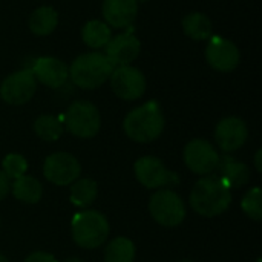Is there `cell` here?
<instances>
[{
    "label": "cell",
    "instance_id": "obj_1",
    "mask_svg": "<svg viewBox=\"0 0 262 262\" xmlns=\"http://www.w3.org/2000/svg\"><path fill=\"white\" fill-rule=\"evenodd\" d=\"M232 203L230 187L218 177L207 175L201 178L190 193L192 209L206 218H215L224 213Z\"/></svg>",
    "mask_w": 262,
    "mask_h": 262
},
{
    "label": "cell",
    "instance_id": "obj_2",
    "mask_svg": "<svg viewBox=\"0 0 262 262\" xmlns=\"http://www.w3.org/2000/svg\"><path fill=\"white\" fill-rule=\"evenodd\" d=\"M126 135L137 143H150L157 140L164 129V115L157 101H147L132 109L123 123Z\"/></svg>",
    "mask_w": 262,
    "mask_h": 262
},
{
    "label": "cell",
    "instance_id": "obj_3",
    "mask_svg": "<svg viewBox=\"0 0 262 262\" xmlns=\"http://www.w3.org/2000/svg\"><path fill=\"white\" fill-rule=\"evenodd\" d=\"M114 64L101 52H88L78 55L71 68L69 77L74 84L81 89H97L109 80Z\"/></svg>",
    "mask_w": 262,
    "mask_h": 262
},
{
    "label": "cell",
    "instance_id": "obj_4",
    "mask_svg": "<svg viewBox=\"0 0 262 262\" xmlns=\"http://www.w3.org/2000/svg\"><path fill=\"white\" fill-rule=\"evenodd\" d=\"M71 233L77 246L83 249L100 247L109 235V223L106 216L97 210L78 212L72 218Z\"/></svg>",
    "mask_w": 262,
    "mask_h": 262
},
{
    "label": "cell",
    "instance_id": "obj_5",
    "mask_svg": "<svg viewBox=\"0 0 262 262\" xmlns=\"http://www.w3.org/2000/svg\"><path fill=\"white\" fill-rule=\"evenodd\" d=\"M66 129L78 138H92L98 134L101 118L91 101H74L64 114Z\"/></svg>",
    "mask_w": 262,
    "mask_h": 262
},
{
    "label": "cell",
    "instance_id": "obj_6",
    "mask_svg": "<svg viewBox=\"0 0 262 262\" xmlns=\"http://www.w3.org/2000/svg\"><path fill=\"white\" fill-rule=\"evenodd\" d=\"M149 210L152 218L164 227H177L186 218L184 201L180 195L169 189H161L152 195Z\"/></svg>",
    "mask_w": 262,
    "mask_h": 262
},
{
    "label": "cell",
    "instance_id": "obj_7",
    "mask_svg": "<svg viewBox=\"0 0 262 262\" xmlns=\"http://www.w3.org/2000/svg\"><path fill=\"white\" fill-rule=\"evenodd\" d=\"M37 89V80L31 69H21L8 75L0 84V95L8 104L20 106L28 103Z\"/></svg>",
    "mask_w": 262,
    "mask_h": 262
},
{
    "label": "cell",
    "instance_id": "obj_8",
    "mask_svg": "<svg viewBox=\"0 0 262 262\" xmlns=\"http://www.w3.org/2000/svg\"><path fill=\"white\" fill-rule=\"evenodd\" d=\"M81 166L78 160L68 152H55L45 160L43 175L55 186H69L78 180Z\"/></svg>",
    "mask_w": 262,
    "mask_h": 262
},
{
    "label": "cell",
    "instance_id": "obj_9",
    "mask_svg": "<svg viewBox=\"0 0 262 262\" xmlns=\"http://www.w3.org/2000/svg\"><path fill=\"white\" fill-rule=\"evenodd\" d=\"M111 88L121 100H137L146 91V78L143 72L130 64L114 68L111 77Z\"/></svg>",
    "mask_w": 262,
    "mask_h": 262
},
{
    "label": "cell",
    "instance_id": "obj_10",
    "mask_svg": "<svg viewBox=\"0 0 262 262\" xmlns=\"http://www.w3.org/2000/svg\"><path fill=\"white\" fill-rule=\"evenodd\" d=\"M184 163L196 175H210L218 167L220 155L212 143L195 138L184 149Z\"/></svg>",
    "mask_w": 262,
    "mask_h": 262
},
{
    "label": "cell",
    "instance_id": "obj_11",
    "mask_svg": "<svg viewBox=\"0 0 262 262\" xmlns=\"http://www.w3.org/2000/svg\"><path fill=\"white\" fill-rule=\"evenodd\" d=\"M135 177L147 189H160L172 184H178L177 173L167 170L160 158L143 157L135 163Z\"/></svg>",
    "mask_w": 262,
    "mask_h": 262
},
{
    "label": "cell",
    "instance_id": "obj_12",
    "mask_svg": "<svg viewBox=\"0 0 262 262\" xmlns=\"http://www.w3.org/2000/svg\"><path fill=\"white\" fill-rule=\"evenodd\" d=\"M206 60L213 69L230 72L239 64L241 55L233 41L220 35H213L209 38V45L206 48Z\"/></svg>",
    "mask_w": 262,
    "mask_h": 262
},
{
    "label": "cell",
    "instance_id": "obj_13",
    "mask_svg": "<svg viewBox=\"0 0 262 262\" xmlns=\"http://www.w3.org/2000/svg\"><path fill=\"white\" fill-rule=\"evenodd\" d=\"M249 137L246 123L238 117L223 118L215 129V140L220 149L226 154L235 152L244 146Z\"/></svg>",
    "mask_w": 262,
    "mask_h": 262
},
{
    "label": "cell",
    "instance_id": "obj_14",
    "mask_svg": "<svg viewBox=\"0 0 262 262\" xmlns=\"http://www.w3.org/2000/svg\"><path fill=\"white\" fill-rule=\"evenodd\" d=\"M104 48H106L104 55L115 68V66L130 64L140 55L141 43L132 34H118L112 37Z\"/></svg>",
    "mask_w": 262,
    "mask_h": 262
},
{
    "label": "cell",
    "instance_id": "obj_15",
    "mask_svg": "<svg viewBox=\"0 0 262 262\" xmlns=\"http://www.w3.org/2000/svg\"><path fill=\"white\" fill-rule=\"evenodd\" d=\"M31 72L34 74L35 80L48 88H60L69 77V68L61 60L54 57L37 58Z\"/></svg>",
    "mask_w": 262,
    "mask_h": 262
},
{
    "label": "cell",
    "instance_id": "obj_16",
    "mask_svg": "<svg viewBox=\"0 0 262 262\" xmlns=\"http://www.w3.org/2000/svg\"><path fill=\"white\" fill-rule=\"evenodd\" d=\"M138 14L137 0H104L103 17L114 28L129 26Z\"/></svg>",
    "mask_w": 262,
    "mask_h": 262
},
{
    "label": "cell",
    "instance_id": "obj_17",
    "mask_svg": "<svg viewBox=\"0 0 262 262\" xmlns=\"http://www.w3.org/2000/svg\"><path fill=\"white\" fill-rule=\"evenodd\" d=\"M216 169L220 170V175L218 177L230 189L243 187L250 180V170H249V167L243 161H238V160H235L230 155L220 157V163H218V167Z\"/></svg>",
    "mask_w": 262,
    "mask_h": 262
},
{
    "label": "cell",
    "instance_id": "obj_18",
    "mask_svg": "<svg viewBox=\"0 0 262 262\" xmlns=\"http://www.w3.org/2000/svg\"><path fill=\"white\" fill-rule=\"evenodd\" d=\"M9 190L18 201L26 203V204L38 203L43 195L41 183L35 177H31V175H21L20 178L14 180Z\"/></svg>",
    "mask_w": 262,
    "mask_h": 262
},
{
    "label": "cell",
    "instance_id": "obj_19",
    "mask_svg": "<svg viewBox=\"0 0 262 262\" xmlns=\"http://www.w3.org/2000/svg\"><path fill=\"white\" fill-rule=\"evenodd\" d=\"M58 23V14L51 6H40L29 15V29L35 35H49Z\"/></svg>",
    "mask_w": 262,
    "mask_h": 262
},
{
    "label": "cell",
    "instance_id": "obj_20",
    "mask_svg": "<svg viewBox=\"0 0 262 262\" xmlns=\"http://www.w3.org/2000/svg\"><path fill=\"white\" fill-rule=\"evenodd\" d=\"M184 34L193 40H207L212 37V21L201 12H190L183 18Z\"/></svg>",
    "mask_w": 262,
    "mask_h": 262
},
{
    "label": "cell",
    "instance_id": "obj_21",
    "mask_svg": "<svg viewBox=\"0 0 262 262\" xmlns=\"http://www.w3.org/2000/svg\"><path fill=\"white\" fill-rule=\"evenodd\" d=\"M81 38L89 48H104L112 38L111 28L101 20H91L81 29Z\"/></svg>",
    "mask_w": 262,
    "mask_h": 262
},
{
    "label": "cell",
    "instance_id": "obj_22",
    "mask_svg": "<svg viewBox=\"0 0 262 262\" xmlns=\"http://www.w3.org/2000/svg\"><path fill=\"white\" fill-rule=\"evenodd\" d=\"M98 193V186L94 180L91 178H81V180H75V183L71 187V201L74 206L86 209L89 207Z\"/></svg>",
    "mask_w": 262,
    "mask_h": 262
},
{
    "label": "cell",
    "instance_id": "obj_23",
    "mask_svg": "<svg viewBox=\"0 0 262 262\" xmlns=\"http://www.w3.org/2000/svg\"><path fill=\"white\" fill-rule=\"evenodd\" d=\"M134 259L135 246L124 236L112 239L104 250V262H134Z\"/></svg>",
    "mask_w": 262,
    "mask_h": 262
},
{
    "label": "cell",
    "instance_id": "obj_24",
    "mask_svg": "<svg viewBox=\"0 0 262 262\" xmlns=\"http://www.w3.org/2000/svg\"><path fill=\"white\" fill-rule=\"evenodd\" d=\"M63 129L64 127L60 118L49 115V114L38 117L34 123L35 134L45 141H57L63 135Z\"/></svg>",
    "mask_w": 262,
    "mask_h": 262
},
{
    "label": "cell",
    "instance_id": "obj_25",
    "mask_svg": "<svg viewBox=\"0 0 262 262\" xmlns=\"http://www.w3.org/2000/svg\"><path fill=\"white\" fill-rule=\"evenodd\" d=\"M241 207L244 210V213L255 220V221H261L262 220V193H261V187H253L250 189L243 201H241Z\"/></svg>",
    "mask_w": 262,
    "mask_h": 262
},
{
    "label": "cell",
    "instance_id": "obj_26",
    "mask_svg": "<svg viewBox=\"0 0 262 262\" xmlns=\"http://www.w3.org/2000/svg\"><path fill=\"white\" fill-rule=\"evenodd\" d=\"M3 173L8 177V178H12V180H17L20 178L21 175H25L26 169H28V163L25 160V157L18 155V154H9L3 158Z\"/></svg>",
    "mask_w": 262,
    "mask_h": 262
},
{
    "label": "cell",
    "instance_id": "obj_27",
    "mask_svg": "<svg viewBox=\"0 0 262 262\" xmlns=\"http://www.w3.org/2000/svg\"><path fill=\"white\" fill-rule=\"evenodd\" d=\"M25 262H58L52 255L49 253H45V252H34L31 253Z\"/></svg>",
    "mask_w": 262,
    "mask_h": 262
},
{
    "label": "cell",
    "instance_id": "obj_28",
    "mask_svg": "<svg viewBox=\"0 0 262 262\" xmlns=\"http://www.w3.org/2000/svg\"><path fill=\"white\" fill-rule=\"evenodd\" d=\"M9 189H11V184H9V178L0 170V201L8 195V192H9Z\"/></svg>",
    "mask_w": 262,
    "mask_h": 262
},
{
    "label": "cell",
    "instance_id": "obj_29",
    "mask_svg": "<svg viewBox=\"0 0 262 262\" xmlns=\"http://www.w3.org/2000/svg\"><path fill=\"white\" fill-rule=\"evenodd\" d=\"M261 155H262V150H258V152H256V157H255V164H256V169H258V172H262Z\"/></svg>",
    "mask_w": 262,
    "mask_h": 262
},
{
    "label": "cell",
    "instance_id": "obj_30",
    "mask_svg": "<svg viewBox=\"0 0 262 262\" xmlns=\"http://www.w3.org/2000/svg\"><path fill=\"white\" fill-rule=\"evenodd\" d=\"M66 262H83V261H80L78 258H71V259H68Z\"/></svg>",
    "mask_w": 262,
    "mask_h": 262
},
{
    "label": "cell",
    "instance_id": "obj_31",
    "mask_svg": "<svg viewBox=\"0 0 262 262\" xmlns=\"http://www.w3.org/2000/svg\"><path fill=\"white\" fill-rule=\"evenodd\" d=\"M0 262H9V261H8L3 255H0Z\"/></svg>",
    "mask_w": 262,
    "mask_h": 262
},
{
    "label": "cell",
    "instance_id": "obj_32",
    "mask_svg": "<svg viewBox=\"0 0 262 262\" xmlns=\"http://www.w3.org/2000/svg\"><path fill=\"white\" fill-rule=\"evenodd\" d=\"M181 262H193V261H187V259H186V261H181Z\"/></svg>",
    "mask_w": 262,
    "mask_h": 262
},
{
    "label": "cell",
    "instance_id": "obj_33",
    "mask_svg": "<svg viewBox=\"0 0 262 262\" xmlns=\"http://www.w3.org/2000/svg\"><path fill=\"white\" fill-rule=\"evenodd\" d=\"M256 262H262V259H258V261H256Z\"/></svg>",
    "mask_w": 262,
    "mask_h": 262
}]
</instances>
